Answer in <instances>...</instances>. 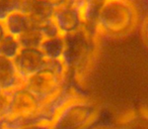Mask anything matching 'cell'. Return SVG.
<instances>
[{
    "label": "cell",
    "mask_w": 148,
    "mask_h": 129,
    "mask_svg": "<svg viewBox=\"0 0 148 129\" xmlns=\"http://www.w3.org/2000/svg\"><path fill=\"white\" fill-rule=\"evenodd\" d=\"M21 47L16 37L12 35L5 34L0 39V57L13 59L15 55L21 51Z\"/></svg>",
    "instance_id": "5bb4252c"
},
{
    "label": "cell",
    "mask_w": 148,
    "mask_h": 129,
    "mask_svg": "<svg viewBox=\"0 0 148 129\" xmlns=\"http://www.w3.org/2000/svg\"><path fill=\"white\" fill-rule=\"evenodd\" d=\"M95 1H99V2H103V0H95Z\"/></svg>",
    "instance_id": "cb8c5ba5"
},
{
    "label": "cell",
    "mask_w": 148,
    "mask_h": 129,
    "mask_svg": "<svg viewBox=\"0 0 148 129\" xmlns=\"http://www.w3.org/2000/svg\"><path fill=\"white\" fill-rule=\"evenodd\" d=\"M70 80L61 59L48 61L47 67L23 80V86L42 103L55 96Z\"/></svg>",
    "instance_id": "3957f363"
},
{
    "label": "cell",
    "mask_w": 148,
    "mask_h": 129,
    "mask_svg": "<svg viewBox=\"0 0 148 129\" xmlns=\"http://www.w3.org/2000/svg\"><path fill=\"white\" fill-rule=\"evenodd\" d=\"M99 108L88 99L77 96L68 102L54 118L53 129H87L99 117Z\"/></svg>",
    "instance_id": "5b68a950"
},
{
    "label": "cell",
    "mask_w": 148,
    "mask_h": 129,
    "mask_svg": "<svg viewBox=\"0 0 148 129\" xmlns=\"http://www.w3.org/2000/svg\"><path fill=\"white\" fill-rule=\"evenodd\" d=\"M39 28L41 30L42 34H43L44 38H50V37H55L62 35L59 31V28L57 27L56 23L54 22L53 18L50 20L46 21V22L42 23L39 25Z\"/></svg>",
    "instance_id": "2e32d148"
},
{
    "label": "cell",
    "mask_w": 148,
    "mask_h": 129,
    "mask_svg": "<svg viewBox=\"0 0 148 129\" xmlns=\"http://www.w3.org/2000/svg\"><path fill=\"white\" fill-rule=\"evenodd\" d=\"M64 36V51L61 61L69 78L82 79L88 72L97 51L99 38L89 34L83 28Z\"/></svg>",
    "instance_id": "7a4b0ae2"
},
{
    "label": "cell",
    "mask_w": 148,
    "mask_h": 129,
    "mask_svg": "<svg viewBox=\"0 0 148 129\" xmlns=\"http://www.w3.org/2000/svg\"><path fill=\"white\" fill-rule=\"evenodd\" d=\"M0 129H5L4 120L3 119H0Z\"/></svg>",
    "instance_id": "603a6c76"
},
{
    "label": "cell",
    "mask_w": 148,
    "mask_h": 129,
    "mask_svg": "<svg viewBox=\"0 0 148 129\" xmlns=\"http://www.w3.org/2000/svg\"><path fill=\"white\" fill-rule=\"evenodd\" d=\"M12 61L23 81L45 69L48 63V59L41 49L27 47H21Z\"/></svg>",
    "instance_id": "8992f818"
},
{
    "label": "cell",
    "mask_w": 148,
    "mask_h": 129,
    "mask_svg": "<svg viewBox=\"0 0 148 129\" xmlns=\"http://www.w3.org/2000/svg\"><path fill=\"white\" fill-rule=\"evenodd\" d=\"M19 0H0V22H3L9 14L18 10Z\"/></svg>",
    "instance_id": "9a60e30c"
},
{
    "label": "cell",
    "mask_w": 148,
    "mask_h": 129,
    "mask_svg": "<svg viewBox=\"0 0 148 129\" xmlns=\"http://www.w3.org/2000/svg\"><path fill=\"white\" fill-rule=\"evenodd\" d=\"M5 34H6V31H5L4 26H3V23L0 22V39L2 38Z\"/></svg>",
    "instance_id": "7402d4cb"
},
{
    "label": "cell",
    "mask_w": 148,
    "mask_h": 129,
    "mask_svg": "<svg viewBox=\"0 0 148 129\" xmlns=\"http://www.w3.org/2000/svg\"><path fill=\"white\" fill-rule=\"evenodd\" d=\"M87 129H116V124L112 123H105V122H97V119L95 121L91 126H89Z\"/></svg>",
    "instance_id": "ac0fdd59"
},
{
    "label": "cell",
    "mask_w": 148,
    "mask_h": 129,
    "mask_svg": "<svg viewBox=\"0 0 148 129\" xmlns=\"http://www.w3.org/2000/svg\"><path fill=\"white\" fill-rule=\"evenodd\" d=\"M53 20L62 35L70 34L83 28L81 9L69 1L55 7Z\"/></svg>",
    "instance_id": "52a82bcc"
},
{
    "label": "cell",
    "mask_w": 148,
    "mask_h": 129,
    "mask_svg": "<svg viewBox=\"0 0 148 129\" xmlns=\"http://www.w3.org/2000/svg\"><path fill=\"white\" fill-rule=\"evenodd\" d=\"M42 102L27 88L21 86L10 91L9 105L4 119L5 129H21L38 122Z\"/></svg>",
    "instance_id": "277c9868"
},
{
    "label": "cell",
    "mask_w": 148,
    "mask_h": 129,
    "mask_svg": "<svg viewBox=\"0 0 148 129\" xmlns=\"http://www.w3.org/2000/svg\"><path fill=\"white\" fill-rule=\"evenodd\" d=\"M55 6L48 0H19L18 11L25 13L38 25L53 18Z\"/></svg>",
    "instance_id": "ba28073f"
},
{
    "label": "cell",
    "mask_w": 148,
    "mask_h": 129,
    "mask_svg": "<svg viewBox=\"0 0 148 129\" xmlns=\"http://www.w3.org/2000/svg\"><path fill=\"white\" fill-rule=\"evenodd\" d=\"M39 49L48 61L61 59L64 51V36L59 35L50 38H44Z\"/></svg>",
    "instance_id": "7c38bea8"
},
{
    "label": "cell",
    "mask_w": 148,
    "mask_h": 129,
    "mask_svg": "<svg viewBox=\"0 0 148 129\" xmlns=\"http://www.w3.org/2000/svg\"><path fill=\"white\" fill-rule=\"evenodd\" d=\"M2 23L7 34L12 35L16 38L34 25L31 18L25 13L18 10L9 14Z\"/></svg>",
    "instance_id": "30bf717a"
},
{
    "label": "cell",
    "mask_w": 148,
    "mask_h": 129,
    "mask_svg": "<svg viewBox=\"0 0 148 129\" xmlns=\"http://www.w3.org/2000/svg\"><path fill=\"white\" fill-rule=\"evenodd\" d=\"M21 129H53L52 128L51 123H34V124H29L27 126H23Z\"/></svg>",
    "instance_id": "d6986e66"
},
{
    "label": "cell",
    "mask_w": 148,
    "mask_h": 129,
    "mask_svg": "<svg viewBox=\"0 0 148 129\" xmlns=\"http://www.w3.org/2000/svg\"><path fill=\"white\" fill-rule=\"evenodd\" d=\"M9 97H10V92L0 90V119L4 120L7 114L9 105Z\"/></svg>",
    "instance_id": "e0dca14e"
},
{
    "label": "cell",
    "mask_w": 148,
    "mask_h": 129,
    "mask_svg": "<svg viewBox=\"0 0 148 129\" xmlns=\"http://www.w3.org/2000/svg\"><path fill=\"white\" fill-rule=\"evenodd\" d=\"M115 124L116 129H148V110L133 111Z\"/></svg>",
    "instance_id": "8fae6325"
},
{
    "label": "cell",
    "mask_w": 148,
    "mask_h": 129,
    "mask_svg": "<svg viewBox=\"0 0 148 129\" xmlns=\"http://www.w3.org/2000/svg\"><path fill=\"white\" fill-rule=\"evenodd\" d=\"M48 1H49L50 3H52L55 7L60 6V5H62V4H64V3L67 2V0H48Z\"/></svg>",
    "instance_id": "44dd1931"
},
{
    "label": "cell",
    "mask_w": 148,
    "mask_h": 129,
    "mask_svg": "<svg viewBox=\"0 0 148 129\" xmlns=\"http://www.w3.org/2000/svg\"><path fill=\"white\" fill-rule=\"evenodd\" d=\"M17 39H18L21 47L39 49L42 41H44V36L40 30L39 26L34 24L27 31H25Z\"/></svg>",
    "instance_id": "4fadbf2b"
},
{
    "label": "cell",
    "mask_w": 148,
    "mask_h": 129,
    "mask_svg": "<svg viewBox=\"0 0 148 129\" xmlns=\"http://www.w3.org/2000/svg\"><path fill=\"white\" fill-rule=\"evenodd\" d=\"M141 23L131 0H103L97 15V33L101 37L127 36Z\"/></svg>",
    "instance_id": "6da1fadb"
},
{
    "label": "cell",
    "mask_w": 148,
    "mask_h": 129,
    "mask_svg": "<svg viewBox=\"0 0 148 129\" xmlns=\"http://www.w3.org/2000/svg\"><path fill=\"white\" fill-rule=\"evenodd\" d=\"M23 83L12 59L0 57V90L10 92L23 86Z\"/></svg>",
    "instance_id": "9c48e42d"
},
{
    "label": "cell",
    "mask_w": 148,
    "mask_h": 129,
    "mask_svg": "<svg viewBox=\"0 0 148 129\" xmlns=\"http://www.w3.org/2000/svg\"><path fill=\"white\" fill-rule=\"evenodd\" d=\"M141 26H142V35H143V38L145 41V43L148 45V16L141 22Z\"/></svg>",
    "instance_id": "ffe728a7"
}]
</instances>
